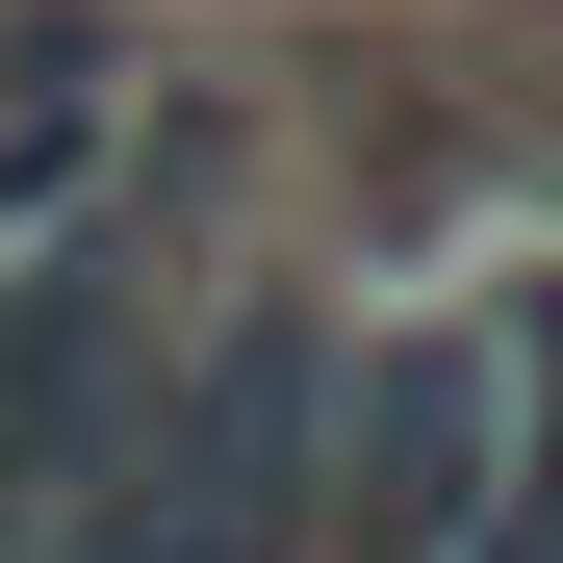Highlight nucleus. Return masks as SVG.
Wrapping results in <instances>:
<instances>
[{"mask_svg": "<svg viewBox=\"0 0 563 563\" xmlns=\"http://www.w3.org/2000/svg\"><path fill=\"white\" fill-rule=\"evenodd\" d=\"M154 333H179V308H154L129 256H26V231H0V538H52V512H77V461L129 435Z\"/></svg>", "mask_w": 563, "mask_h": 563, "instance_id": "7ed1b4c3", "label": "nucleus"}, {"mask_svg": "<svg viewBox=\"0 0 563 563\" xmlns=\"http://www.w3.org/2000/svg\"><path fill=\"white\" fill-rule=\"evenodd\" d=\"M512 461H538V308L487 282L461 333H333V461H308V563H512Z\"/></svg>", "mask_w": 563, "mask_h": 563, "instance_id": "f03ea898", "label": "nucleus"}, {"mask_svg": "<svg viewBox=\"0 0 563 563\" xmlns=\"http://www.w3.org/2000/svg\"><path fill=\"white\" fill-rule=\"evenodd\" d=\"M308 461H333V308H206V333H154L52 563H308Z\"/></svg>", "mask_w": 563, "mask_h": 563, "instance_id": "f257e3e1", "label": "nucleus"}]
</instances>
